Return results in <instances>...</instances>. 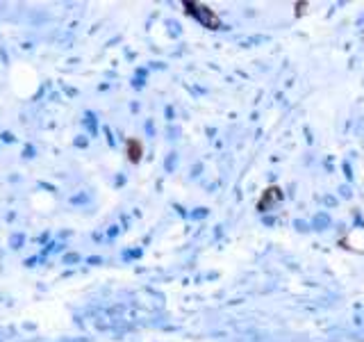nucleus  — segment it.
<instances>
[{"mask_svg":"<svg viewBox=\"0 0 364 342\" xmlns=\"http://www.w3.org/2000/svg\"><path fill=\"white\" fill-rule=\"evenodd\" d=\"M189 12H192L194 16H196L198 21H201L205 28H212V30H217L219 25H221V21H219V16L214 14V12L210 10V7H203V5H194V3H189Z\"/></svg>","mask_w":364,"mask_h":342,"instance_id":"1","label":"nucleus"},{"mask_svg":"<svg viewBox=\"0 0 364 342\" xmlns=\"http://www.w3.org/2000/svg\"><path fill=\"white\" fill-rule=\"evenodd\" d=\"M316 226H328V217H325V214H319V217H316Z\"/></svg>","mask_w":364,"mask_h":342,"instance_id":"3","label":"nucleus"},{"mask_svg":"<svg viewBox=\"0 0 364 342\" xmlns=\"http://www.w3.org/2000/svg\"><path fill=\"white\" fill-rule=\"evenodd\" d=\"M130 158L139 160V144H137V142H132V144H130Z\"/></svg>","mask_w":364,"mask_h":342,"instance_id":"2","label":"nucleus"}]
</instances>
